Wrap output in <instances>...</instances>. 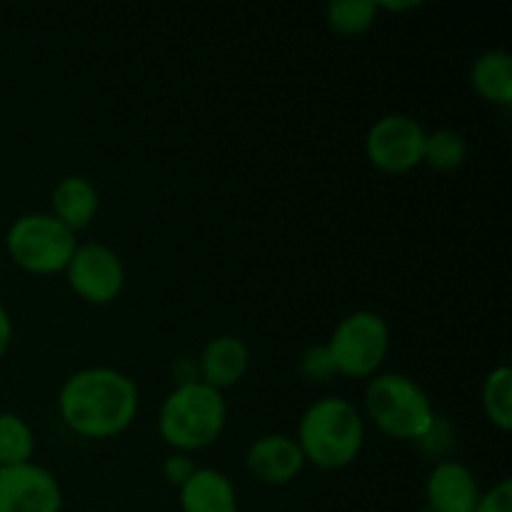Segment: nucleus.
<instances>
[{"label":"nucleus","mask_w":512,"mask_h":512,"mask_svg":"<svg viewBox=\"0 0 512 512\" xmlns=\"http://www.w3.org/2000/svg\"><path fill=\"white\" fill-rule=\"evenodd\" d=\"M200 380L210 388H233L245 378L250 368V350L238 335H218L200 353Z\"/></svg>","instance_id":"nucleus-12"},{"label":"nucleus","mask_w":512,"mask_h":512,"mask_svg":"<svg viewBox=\"0 0 512 512\" xmlns=\"http://www.w3.org/2000/svg\"><path fill=\"white\" fill-rule=\"evenodd\" d=\"M140 393L133 378L115 368H85L58 393V410L73 433L90 440L115 438L133 425Z\"/></svg>","instance_id":"nucleus-1"},{"label":"nucleus","mask_w":512,"mask_h":512,"mask_svg":"<svg viewBox=\"0 0 512 512\" xmlns=\"http://www.w3.org/2000/svg\"><path fill=\"white\" fill-rule=\"evenodd\" d=\"M228 405L220 390L203 380H185L165 395L158 413V433L175 453H198L220 438Z\"/></svg>","instance_id":"nucleus-3"},{"label":"nucleus","mask_w":512,"mask_h":512,"mask_svg":"<svg viewBox=\"0 0 512 512\" xmlns=\"http://www.w3.org/2000/svg\"><path fill=\"white\" fill-rule=\"evenodd\" d=\"M420 8L418 0H405V3H378V10H388V13H405V10Z\"/></svg>","instance_id":"nucleus-24"},{"label":"nucleus","mask_w":512,"mask_h":512,"mask_svg":"<svg viewBox=\"0 0 512 512\" xmlns=\"http://www.w3.org/2000/svg\"><path fill=\"white\" fill-rule=\"evenodd\" d=\"M183 512H238V493L233 480L215 468H195L180 485Z\"/></svg>","instance_id":"nucleus-13"},{"label":"nucleus","mask_w":512,"mask_h":512,"mask_svg":"<svg viewBox=\"0 0 512 512\" xmlns=\"http://www.w3.org/2000/svg\"><path fill=\"white\" fill-rule=\"evenodd\" d=\"M63 490L48 468L35 463L0 468V512H60Z\"/></svg>","instance_id":"nucleus-9"},{"label":"nucleus","mask_w":512,"mask_h":512,"mask_svg":"<svg viewBox=\"0 0 512 512\" xmlns=\"http://www.w3.org/2000/svg\"><path fill=\"white\" fill-rule=\"evenodd\" d=\"M470 83L475 93L493 105L512 103V55L508 50H485L470 68Z\"/></svg>","instance_id":"nucleus-15"},{"label":"nucleus","mask_w":512,"mask_h":512,"mask_svg":"<svg viewBox=\"0 0 512 512\" xmlns=\"http://www.w3.org/2000/svg\"><path fill=\"white\" fill-rule=\"evenodd\" d=\"M53 215L78 235V230H85L95 220L100 208V198L95 185L83 175H68L58 180L53 188Z\"/></svg>","instance_id":"nucleus-14"},{"label":"nucleus","mask_w":512,"mask_h":512,"mask_svg":"<svg viewBox=\"0 0 512 512\" xmlns=\"http://www.w3.org/2000/svg\"><path fill=\"white\" fill-rule=\"evenodd\" d=\"M325 348L333 360L335 373L345 378H370L388 358V320L373 310H355L335 325Z\"/></svg>","instance_id":"nucleus-6"},{"label":"nucleus","mask_w":512,"mask_h":512,"mask_svg":"<svg viewBox=\"0 0 512 512\" xmlns=\"http://www.w3.org/2000/svg\"><path fill=\"white\" fill-rule=\"evenodd\" d=\"M365 413L395 440H423L438 423L428 393L403 373L373 375L365 388Z\"/></svg>","instance_id":"nucleus-4"},{"label":"nucleus","mask_w":512,"mask_h":512,"mask_svg":"<svg viewBox=\"0 0 512 512\" xmlns=\"http://www.w3.org/2000/svg\"><path fill=\"white\" fill-rule=\"evenodd\" d=\"M473 512H512V480H500L488 493H480Z\"/></svg>","instance_id":"nucleus-21"},{"label":"nucleus","mask_w":512,"mask_h":512,"mask_svg":"<svg viewBox=\"0 0 512 512\" xmlns=\"http://www.w3.org/2000/svg\"><path fill=\"white\" fill-rule=\"evenodd\" d=\"M483 410L490 423L508 433L512 428V370L508 365L490 370L483 383Z\"/></svg>","instance_id":"nucleus-18"},{"label":"nucleus","mask_w":512,"mask_h":512,"mask_svg":"<svg viewBox=\"0 0 512 512\" xmlns=\"http://www.w3.org/2000/svg\"><path fill=\"white\" fill-rule=\"evenodd\" d=\"M193 473H195V465H193V460H190V455L173 453L170 458H165L163 475L170 485H178L180 488V485H183Z\"/></svg>","instance_id":"nucleus-22"},{"label":"nucleus","mask_w":512,"mask_h":512,"mask_svg":"<svg viewBox=\"0 0 512 512\" xmlns=\"http://www.w3.org/2000/svg\"><path fill=\"white\" fill-rule=\"evenodd\" d=\"M248 470L265 485H288L303 473L305 455L298 440L290 435L273 433L255 440L245 455Z\"/></svg>","instance_id":"nucleus-10"},{"label":"nucleus","mask_w":512,"mask_h":512,"mask_svg":"<svg viewBox=\"0 0 512 512\" xmlns=\"http://www.w3.org/2000/svg\"><path fill=\"white\" fill-rule=\"evenodd\" d=\"M480 500L473 470L455 460L435 465L425 483V503L430 512H473Z\"/></svg>","instance_id":"nucleus-11"},{"label":"nucleus","mask_w":512,"mask_h":512,"mask_svg":"<svg viewBox=\"0 0 512 512\" xmlns=\"http://www.w3.org/2000/svg\"><path fill=\"white\" fill-rule=\"evenodd\" d=\"M65 275L73 293L90 305L113 303L125 288L123 260L110 245L103 243L78 245Z\"/></svg>","instance_id":"nucleus-8"},{"label":"nucleus","mask_w":512,"mask_h":512,"mask_svg":"<svg viewBox=\"0 0 512 512\" xmlns=\"http://www.w3.org/2000/svg\"><path fill=\"white\" fill-rule=\"evenodd\" d=\"M378 3L375 0H340L325 8V23L338 35H363L378 20Z\"/></svg>","instance_id":"nucleus-17"},{"label":"nucleus","mask_w":512,"mask_h":512,"mask_svg":"<svg viewBox=\"0 0 512 512\" xmlns=\"http://www.w3.org/2000/svg\"><path fill=\"white\" fill-rule=\"evenodd\" d=\"M35 453V433L20 415L0 413V468L30 463Z\"/></svg>","instance_id":"nucleus-16"},{"label":"nucleus","mask_w":512,"mask_h":512,"mask_svg":"<svg viewBox=\"0 0 512 512\" xmlns=\"http://www.w3.org/2000/svg\"><path fill=\"white\" fill-rule=\"evenodd\" d=\"M295 440L305 463L320 470H343L353 465L363 450L365 420L350 400L330 395L305 410Z\"/></svg>","instance_id":"nucleus-2"},{"label":"nucleus","mask_w":512,"mask_h":512,"mask_svg":"<svg viewBox=\"0 0 512 512\" xmlns=\"http://www.w3.org/2000/svg\"><path fill=\"white\" fill-rule=\"evenodd\" d=\"M300 373L308 380H318V383H325L333 375H338L325 345H315V348H308L300 355Z\"/></svg>","instance_id":"nucleus-20"},{"label":"nucleus","mask_w":512,"mask_h":512,"mask_svg":"<svg viewBox=\"0 0 512 512\" xmlns=\"http://www.w3.org/2000/svg\"><path fill=\"white\" fill-rule=\"evenodd\" d=\"M423 125L405 113H390L375 120L365 135V155L383 173H408L423 163L425 150Z\"/></svg>","instance_id":"nucleus-7"},{"label":"nucleus","mask_w":512,"mask_h":512,"mask_svg":"<svg viewBox=\"0 0 512 512\" xmlns=\"http://www.w3.org/2000/svg\"><path fill=\"white\" fill-rule=\"evenodd\" d=\"M10 343H13V320H10L5 305L0 303V358L8 353Z\"/></svg>","instance_id":"nucleus-23"},{"label":"nucleus","mask_w":512,"mask_h":512,"mask_svg":"<svg viewBox=\"0 0 512 512\" xmlns=\"http://www.w3.org/2000/svg\"><path fill=\"white\" fill-rule=\"evenodd\" d=\"M5 248L18 268L33 275L65 273L78 238L53 213H28L13 220L5 233Z\"/></svg>","instance_id":"nucleus-5"},{"label":"nucleus","mask_w":512,"mask_h":512,"mask_svg":"<svg viewBox=\"0 0 512 512\" xmlns=\"http://www.w3.org/2000/svg\"><path fill=\"white\" fill-rule=\"evenodd\" d=\"M468 158V143H465L463 135L458 130H435V133H428L425 138V150H423V163L430 165L433 170H448L460 168Z\"/></svg>","instance_id":"nucleus-19"}]
</instances>
